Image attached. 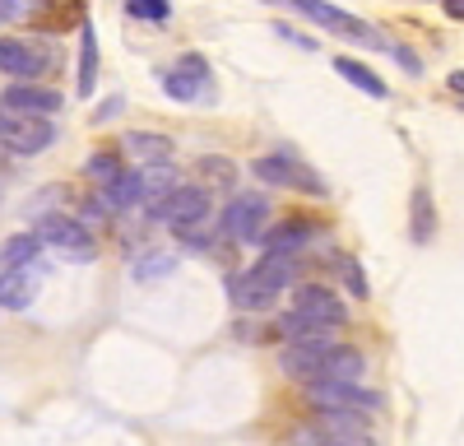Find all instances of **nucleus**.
Wrapping results in <instances>:
<instances>
[{
    "mask_svg": "<svg viewBox=\"0 0 464 446\" xmlns=\"http://www.w3.org/2000/svg\"><path fill=\"white\" fill-rule=\"evenodd\" d=\"M140 200H144L140 172H121L111 186H102V205H107V209H130V205H140Z\"/></svg>",
    "mask_w": 464,
    "mask_h": 446,
    "instance_id": "obj_18",
    "label": "nucleus"
},
{
    "mask_svg": "<svg viewBox=\"0 0 464 446\" xmlns=\"http://www.w3.org/2000/svg\"><path fill=\"white\" fill-rule=\"evenodd\" d=\"M168 270H172V256H168V251H153V256L135 260V279H159V275H168Z\"/></svg>",
    "mask_w": 464,
    "mask_h": 446,
    "instance_id": "obj_25",
    "label": "nucleus"
},
{
    "mask_svg": "<svg viewBox=\"0 0 464 446\" xmlns=\"http://www.w3.org/2000/svg\"><path fill=\"white\" fill-rule=\"evenodd\" d=\"M441 10H446L450 19H464V0H441Z\"/></svg>",
    "mask_w": 464,
    "mask_h": 446,
    "instance_id": "obj_29",
    "label": "nucleus"
},
{
    "mask_svg": "<svg viewBox=\"0 0 464 446\" xmlns=\"http://www.w3.org/2000/svg\"><path fill=\"white\" fill-rule=\"evenodd\" d=\"M37 242L61 251L65 260H89L98 251L93 233L84 228L80 218H65V214H47V218H37Z\"/></svg>",
    "mask_w": 464,
    "mask_h": 446,
    "instance_id": "obj_4",
    "label": "nucleus"
},
{
    "mask_svg": "<svg viewBox=\"0 0 464 446\" xmlns=\"http://www.w3.org/2000/svg\"><path fill=\"white\" fill-rule=\"evenodd\" d=\"M306 400H312L321 414H381L385 400L381 391H367V386H343V382H316L306 386Z\"/></svg>",
    "mask_w": 464,
    "mask_h": 446,
    "instance_id": "obj_2",
    "label": "nucleus"
},
{
    "mask_svg": "<svg viewBox=\"0 0 464 446\" xmlns=\"http://www.w3.org/2000/svg\"><path fill=\"white\" fill-rule=\"evenodd\" d=\"M265 218H269V200L265 196H237V200L223 209V233L232 242L265 238Z\"/></svg>",
    "mask_w": 464,
    "mask_h": 446,
    "instance_id": "obj_7",
    "label": "nucleus"
},
{
    "mask_svg": "<svg viewBox=\"0 0 464 446\" xmlns=\"http://www.w3.org/2000/svg\"><path fill=\"white\" fill-rule=\"evenodd\" d=\"M5 107H14V112H33V117H52V112L61 107V93H52V89H37V84H14L5 98H0Z\"/></svg>",
    "mask_w": 464,
    "mask_h": 446,
    "instance_id": "obj_13",
    "label": "nucleus"
},
{
    "mask_svg": "<svg viewBox=\"0 0 464 446\" xmlns=\"http://www.w3.org/2000/svg\"><path fill=\"white\" fill-rule=\"evenodd\" d=\"M135 19H153V24H159V19H168V0H130V5H126Z\"/></svg>",
    "mask_w": 464,
    "mask_h": 446,
    "instance_id": "obj_27",
    "label": "nucleus"
},
{
    "mask_svg": "<svg viewBox=\"0 0 464 446\" xmlns=\"http://www.w3.org/2000/svg\"><path fill=\"white\" fill-rule=\"evenodd\" d=\"M200 191H232V186H237V168H232L227 159H218V154H209V159H200Z\"/></svg>",
    "mask_w": 464,
    "mask_h": 446,
    "instance_id": "obj_20",
    "label": "nucleus"
},
{
    "mask_svg": "<svg viewBox=\"0 0 464 446\" xmlns=\"http://www.w3.org/2000/svg\"><path fill=\"white\" fill-rule=\"evenodd\" d=\"M446 84H450V93H455V98H464V70H455Z\"/></svg>",
    "mask_w": 464,
    "mask_h": 446,
    "instance_id": "obj_30",
    "label": "nucleus"
},
{
    "mask_svg": "<svg viewBox=\"0 0 464 446\" xmlns=\"http://www.w3.org/2000/svg\"><path fill=\"white\" fill-rule=\"evenodd\" d=\"M159 218H168L172 228H196V223L209 214V191H200V186H177V191L153 209Z\"/></svg>",
    "mask_w": 464,
    "mask_h": 446,
    "instance_id": "obj_9",
    "label": "nucleus"
},
{
    "mask_svg": "<svg viewBox=\"0 0 464 446\" xmlns=\"http://www.w3.org/2000/svg\"><path fill=\"white\" fill-rule=\"evenodd\" d=\"M33 266H24V270H5L0 275V307H28L33 297H37V279L28 275Z\"/></svg>",
    "mask_w": 464,
    "mask_h": 446,
    "instance_id": "obj_14",
    "label": "nucleus"
},
{
    "mask_svg": "<svg viewBox=\"0 0 464 446\" xmlns=\"http://www.w3.org/2000/svg\"><path fill=\"white\" fill-rule=\"evenodd\" d=\"M343 270H348V284H353V293H367V279L358 275V266H353V260H343Z\"/></svg>",
    "mask_w": 464,
    "mask_h": 446,
    "instance_id": "obj_28",
    "label": "nucleus"
},
{
    "mask_svg": "<svg viewBox=\"0 0 464 446\" xmlns=\"http://www.w3.org/2000/svg\"><path fill=\"white\" fill-rule=\"evenodd\" d=\"M293 312L306 321H321V325H343V303L325 288V284H297L293 288Z\"/></svg>",
    "mask_w": 464,
    "mask_h": 446,
    "instance_id": "obj_8",
    "label": "nucleus"
},
{
    "mask_svg": "<svg viewBox=\"0 0 464 446\" xmlns=\"http://www.w3.org/2000/svg\"><path fill=\"white\" fill-rule=\"evenodd\" d=\"M251 168H256V177L269 181V186H288V191H302V196H325L321 172H312V168H306L302 159H293V154H265V159H256Z\"/></svg>",
    "mask_w": 464,
    "mask_h": 446,
    "instance_id": "obj_5",
    "label": "nucleus"
},
{
    "mask_svg": "<svg viewBox=\"0 0 464 446\" xmlns=\"http://www.w3.org/2000/svg\"><path fill=\"white\" fill-rule=\"evenodd\" d=\"M284 367H288V372H297V377H302L306 386H316V382L362 386V377H367V358H362L358 349H343V344H334V349L293 344V349L284 354Z\"/></svg>",
    "mask_w": 464,
    "mask_h": 446,
    "instance_id": "obj_1",
    "label": "nucleus"
},
{
    "mask_svg": "<svg viewBox=\"0 0 464 446\" xmlns=\"http://www.w3.org/2000/svg\"><path fill=\"white\" fill-rule=\"evenodd\" d=\"M312 238H316V233H312V223H284V228L265 233L260 242L269 247V256H293V251H302Z\"/></svg>",
    "mask_w": 464,
    "mask_h": 446,
    "instance_id": "obj_17",
    "label": "nucleus"
},
{
    "mask_svg": "<svg viewBox=\"0 0 464 446\" xmlns=\"http://www.w3.org/2000/svg\"><path fill=\"white\" fill-rule=\"evenodd\" d=\"M89 177H98L102 186H111L116 177H121V163H116L111 154H93V159H89Z\"/></svg>",
    "mask_w": 464,
    "mask_h": 446,
    "instance_id": "obj_26",
    "label": "nucleus"
},
{
    "mask_svg": "<svg viewBox=\"0 0 464 446\" xmlns=\"http://www.w3.org/2000/svg\"><path fill=\"white\" fill-rule=\"evenodd\" d=\"M334 70L343 74L348 84H358L362 93H372V98H385V84H381V74H376V70H367L362 61H348V56H339V61H334Z\"/></svg>",
    "mask_w": 464,
    "mask_h": 446,
    "instance_id": "obj_21",
    "label": "nucleus"
},
{
    "mask_svg": "<svg viewBox=\"0 0 464 446\" xmlns=\"http://www.w3.org/2000/svg\"><path fill=\"white\" fill-rule=\"evenodd\" d=\"M121 149L140 163V168H159V163H172V140L168 135H149V131H130L121 140Z\"/></svg>",
    "mask_w": 464,
    "mask_h": 446,
    "instance_id": "obj_11",
    "label": "nucleus"
},
{
    "mask_svg": "<svg viewBox=\"0 0 464 446\" xmlns=\"http://www.w3.org/2000/svg\"><path fill=\"white\" fill-rule=\"evenodd\" d=\"M409 233H413V242H432V233H437V214H432V191H428V186H418V191H413Z\"/></svg>",
    "mask_w": 464,
    "mask_h": 446,
    "instance_id": "obj_19",
    "label": "nucleus"
},
{
    "mask_svg": "<svg viewBox=\"0 0 464 446\" xmlns=\"http://www.w3.org/2000/svg\"><path fill=\"white\" fill-rule=\"evenodd\" d=\"M37 247H43V242H37V233L33 238H14V242H5V260H10L14 270H24V266H33Z\"/></svg>",
    "mask_w": 464,
    "mask_h": 446,
    "instance_id": "obj_24",
    "label": "nucleus"
},
{
    "mask_svg": "<svg viewBox=\"0 0 464 446\" xmlns=\"http://www.w3.org/2000/svg\"><path fill=\"white\" fill-rule=\"evenodd\" d=\"M52 121L47 117H33V112H14L0 102V144L10 149V154H37V149L52 144Z\"/></svg>",
    "mask_w": 464,
    "mask_h": 446,
    "instance_id": "obj_3",
    "label": "nucleus"
},
{
    "mask_svg": "<svg viewBox=\"0 0 464 446\" xmlns=\"http://www.w3.org/2000/svg\"><path fill=\"white\" fill-rule=\"evenodd\" d=\"M251 275L265 284V288H275V293H284L293 279H297V256H265L260 266H251Z\"/></svg>",
    "mask_w": 464,
    "mask_h": 446,
    "instance_id": "obj_16",
    "label": "nucleus"
},
{
    "mask_svg": "<svg viewBox=\"0 0 464 446\" xmlns=\"http://www.w3.org/2000/svg\"><path fill=\"white\" fill-rule=\"evenodd\" d=\"M205 84H209V65H205V56H181V61H177V70L163 80L168 98H181V102L200 98V93H205Z\"/></svg>",
    "mask_w": 464,
    "mask_h": 446,
    "instance_id": "obj_10",
    "label": "nucleus"
},
{
    "mask_svg": "<svg viewBox=\"0 0 464 446\" xmlns=\"http://www.w3.org/2000/svg\"><path fill=\"white\" fill-rule=\"evenodd\" d=\"M297 446H376L367 432H343V437H321V432H297Z\"/></svg>",
    "mask_w": 464,
    "mask_h": 446,
    "instance_id": "obj_22",
    "label": "nucleus"
},
{
    "mask_svg": "<svg viewBox=\"0 0 464 446\" xmlns=\"http://www.w3.org/2000/svg\"><path fill=\"white\" fill-rule=\"evenodd\" d=\"M0 70L14 74V80H37V74L52 70V52L47 43H33V37H0Z\"/></svg>",
    "mask_w": 464,
    "mask_h": 446,
    "instance_id": "obj_6",
    "label": "nucleus"
},
{
    "mask_svg": "<svg viewBox=\"0 0 464 446\" xmlns=\"http://www.w3.org/2000/svg\"><path fill=\"white\" fill-rule=\"evenodd\" d=\"M140 181H144V205H149V214L159 209V205H163V200H168V196L177 191V186H181V181H177V168H172V163L144 168V172H140Z\"/></svg>",
    "mask_w": 464,
    "mask_h": 446,
    "instance_id": "obj_15",
    "label": "nucleus"
},
{
    "mask_svg": "<svg viewBox=\"0 0 464 446\" xmlns=\"http://www.w3.org/2000/svg\"><path fill=\"white\" fill-rule=\"evenodd\" d=\"M227 297H232V307H242V312H265L279 293H275V288H265L251 270H242V275H232V279H227Z\"/></svg>",
    "mask_w": 464,
    "mask_h": 446,
    "instance_id": "obj_12",
    "label": "nucleus"
},
{
    "mask_svg": "<svg viewBox=\"0 0 464 446\" xmlns=\"http://www.w3.org/2000/svg\"><path fill=\"white\" fill-rule=\"evenodd\" d=\"M93 70H98V47H93V28L84 24V56H80V93H93Z\"/></svg>",
    "mask_w": 464,
    "mask_h": 446,
    "instance_id": "obj_23",
    "label": "nucleus"
}]
</instances>
